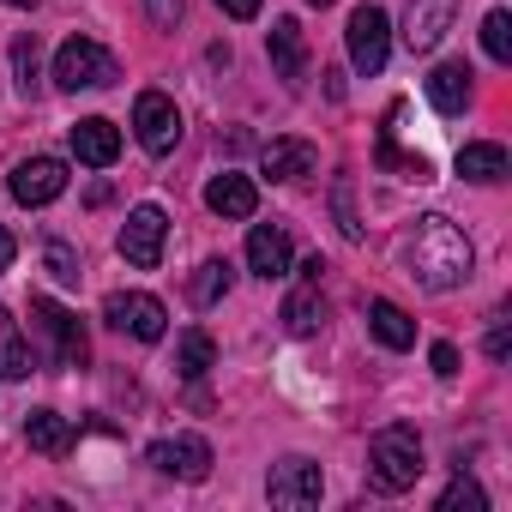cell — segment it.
<instances>
[{
    "instance_id": "52a82bcc",
    "label": "cell",
    "mask_w": 512,
    "mask_h": 512,
    "mask_svg": "<svg viewBox=\"0 0 512 512\" xmlns=\"http://www.w3.org/2000/svg\"><path fill=\"white\" fill-rule=\"evenodd\" d=\"M133 133H139V145H145L151 157H169V151L181 145V109H175L163 91H139V103H133Z\"/></svg>"
},
{
    "instance_id": "6da1fadb",
    "label": "cell",
    "mask_w": 512,
    "mask_h": 512,
    "mask_svg": "<svg viewBox=\"0 0 512 512\" xmlns=\"http://www.w3.org/2000/svg\"><path fill=\"white\" fill-rule=\"evenodd\" d=\"M404 266H410V278H416L422 290L446 296V290H458V284L470 278L476 253H470L464 229H458L452 217L434 211V217H422V223L410 229V241H404Z\"/></svg>"
},
{
    "instance_id": "cb8c5ba5",
    "label": "cell",
    "mask_w": 512,
    "mask_h": 512,
    "mask_svg": "<svg viewBox=\"0 0 512 512\" xmlns=\"http://www.w3.org/2000/svg\"><path fill=\"white\" fill-rule=\"evenodd\" d=\"M458 175L464 181H506V145H464L458 151Z\"/></svg>"
},
{
    "instance_id": "1f68e13d",
    "label": "cell",
    "mask_w": 512,
    "mask_h": 512,
    "mask_svg": "<svg viewBox=\"0 0 512 512\" xmlns=\"http://www.w3.org/2000/svg\"><path fill=\"white\" fill-rule=\"evenodd\" d=\"M145 7H151V19H157L163 31H169V25L181 19V0H145Z\"/></svg>"
},
{
    "instance_id": "4dcf8cb0",
    "label": "cell",
    "mask_w": 512,
    "mask_h": 512,
    "mask_svg": "<svg viewBox=\"0 0 512 512\" xmlns=\"http://www.w3.org/2000/svg\"><path fill=\"white\" fill-rule=\"evenodd\" d=\"M428 368H434L440 380H452V374H458V350H452V344H434V350H428Z\"/></svg>"
},
{
    "instance_id": "d4e9b609",
    "label": "cell",
    "mask_w": 512,
    "mask_h": 512,
    "mask_svg": "<svg viewBox=\"0 0 512 512\" xmlns=\"http://www.w3.org/2000/svg\"><path fill=\"white\" fill-rule=\"evenodd\" d=\"M187 296H193V308H211V302H223V296H229V260H205V266L193 272Z\"/></svg>"
},
{
    "instance_id": "4fadbf2b",
    "label": "cell",
    "mask_w": 512,
    "mask_h": 512,
    "mask_svg": "<svg viewBox=\"0 0 512 512\" xmlns=\"http://www.w3.org/2000/svg\"><path fill=\"white\" fill-rule=\"evenodd\" d=\"M247 266H253V278H284L290 272V235L278 229V223H253V235H247Z\"/></svg>"
},
{
    "instance_id": "5b68a950",
    "label": "cell",
    "mask_w": 512,
    "mask_h": 512,
    "mask_svg": "<svg viewBox=\"0 0 512 512\" xmlns=\"http://www.w3.org/2000/svg\"><path fill=\"white\" fill-rule=\"evenodd\" d=\"M103 320H109L115 332L139 338V344H157V338L169 332V308H163L157 296H145V290H115V296L103 302Z\"/></svg>"
},
{
    "instance_id": "484cf974",
    "label": "cell",
    "mask_w": 512,
    "mask_h": 512,
    "mask_svg": "<svg viewBox=\"0 0 512 512\" xmlns=\"http://www.w3.org/2000/svg\"><path fill=\"white\" fill-rule=\"evenodd\" d=\"M482 49H488V61H500V67L512 61V19H506L500 7L482 19Z\"/></svg>"
},
{
    "instance_id": "277c9868",
    "label": "cell",
    "mask_w": 512,
    "mask_h": 512,
    "mask_svg": "<svg viewBox=\"0 0 512 512\" xmlns=\"http://www.w3.org/2000/svg\"><path fill=\"white\" fill-rule=\"evenodd\" d=\"M31 326H37V338H49V356H55V368H85V362H91L85 326H79V314H67L61 302L37 296V302H31Z\"/></svg>"
},
{
    "instance_id": "836d02e7",
    "label": "cell",
    "mask_w": 512,
    "mask_h": 512,
    "mask_svg": "<svg viewBox=\"0 0 512 512\" xmlns=\"http://www.w3.org/2000/svg\"><path fill=\"white\" fill-rule=\"evenodd\" d=\"M217 7H223L229 19H253V13H260V0H217Z\"/></svg>"
},
{
    "instance_id": "2e32d148",
    "label": "cell",
    "mask_w": 512,
    "mask_h": 512,
    "mask_svg": "<svg viewBox=\"0 0 512 512\" xmlns=\"http://www.w3.org/2000/svg\"><path fill=\"white\" fill-rule=\"evenodd\" d=\"M73 157H79V163H91V169H109V163L121 157V127H115V121H103V115L79 121V127H73Z\"/></svg>"
},
{
    "instance_id": "30bf717a",
    "label": "cell",
    "mask_w": 512,
    "mask_h": 512,
    "mask_svg": "<svg viewBox=\"0 0 512 512\" xmlns=\"http://www.w3.org/2000/svg\"><path fill=\"white\" fill-rule=\"evenodd\" d=\"M145 458H151L163 476H181V482H205V476H211V446H205L199 434H169V440H157Z\"/></svg>"
},
{
    "instance_id": "9a60e30c",
    "label": "cell",
    "mask_w": 512,
    "mask_h": 512,
    "mask_svg": "<svg viewBox=\"0 0 512 512\" xmlns=\"http://www.w3.org/2000/svg\"><path fill=\"white\" fill-rule=\"evenodd\" d=\"M266 49H272L278 79H290V85H302V79H308V37H302V25H296V19H278V25H272V37H266Z\"/></svg>"
},
{
    "instance_id": "e0dca14e",
    "label": "cell",
    "mask_w": 512,
    "mask_h": 512,
    "mask_svg": "<svg viewBox=\"0 0 512 512\" xmlns=\"http://www.w3.org/2000/svg\"><path fill=\"white\" fill-rule=\"evenodd\" d=\"M314 163H320V151L308 139H272L266 157H260V169L272 181H302V175H314Z\"/></svg>"
},
{
    "instance_id": "4316f807",
    "label": "cell",
    "mask_w": 512,
    "mask_h": 512,
    "mask_svg": "<svg viewBox=\"0 0 512 512\" xmlns=\"http://www.w3.org/2000/svg\"><path fill=\"white\" fill-rule=\"evenodd\" d=\"M332 211H338L344 241H362V217H356V187H350V175H338V187H332Z\"/></svg>"
},
{
    "instance_id": "d6a6232c",
    "label": "cell",
    "mask_w": 512,
    "mask_h": 512,
    "mask_svg": "<svg viewBox=\"0 0 512 512\" xmlns=\"http://www.w3.org/2000/svg\"><path fill=\"white\" fill-rule=\"evenodd\" d=\"M488 362H506V320L488 326Z\"/></svg>"
},
{
    "instance_id": "7c38bea8",
    "label": "cell",
    "mask_w": 512,
    "mask_h": 512,
    "mask_svg": "<svg viewBox=\"0 0 512 512\" xmlns=\"http://www.w3.org/2000/svg\"><path fill=\"white\" fill-rule=\"evenodd\" d=\"M452 7H458V0H410V13H404L410 55H434L440 49V37L452 31Z\"/></svg>"
},
{
    "instance_id": "8fae6325",
    "label": "cell",
    "mask_w": 512,
    "mask_h": 512,
    "mask_svg": "<svg viewBox=\"0 0 512 512\" xmlns=\"http://www.w3.org/2000/svg\"><path fill=\"white\" fill-rule=\"evenodd\" d=\"M67 193V163L61 157H31L13 169V199L19 205H55Z\"/></svg>"
},
{
    "instance_id": "f1b7e54d",
    "label": "cell",
    "mask_w": 512,
    "mask_h": 512,
    "mask_svg": "<svg viewBox=\"0 0 512 512\" xmlns=\"http://www.w3.org/2000/svg\"><path fill=\"white\" fill-rule=\"evenodd\" d=\"M37 61H43L37 37H19V43H13V73H19V91H25V97L37 91Z\"/></svg>"
},
{
    "instance_id": "9c48e42d",
    "label": "cell",
    "mask_w": 512,
    "mask_h": 512,
    "mask_svg": "<svg viewBox=\"0 0 512 512\" xmlns=\"http://www.w3.org/2000/svg\"><path fill=\"white\" fill-rule=\"evenodd\" d=\"M320 488H326V476H320L314 458H284V464H272V476H266V494H272V506H284V512L314 506Z\"/></svg>"
},
{
    "instance_id": "83f0119b",
    "label": "cell",
    "mask_w": 512,
    "mask_h": 512,
    "mask_svg": "<svg viewBox=\"0 0 512 512\" xmlns=\"http://www.w3.org/2000/svg\"><path fill=\"white\" fill-rule=\"evenodd\" d=\"M458 506H464V512H482V506H488V494H482L464 470H458V476L446 482V494H440V512H458Z\"/></svg>"
},
{
    "instance_id": "f546056e",
    "label": "cell",
    "mask_w": 512,
    "mask_h": 512,
    "mask_svg": "<svg viewBox=\"0 0 512 512\" xmlns=\"http://www.w3.org/2000/svg\"><path fill=\"white\" fill-rule=\"evenodd\" d=\"M43 260H49V272H55L61 284H79V278H85V272H79V253H73L67 241H49V247H43Z\"/></svg>"
},
{
    "instance_id": "8d00e7d4",
    "label": "cell",
    "mask_w": 512,
    "mask_h": 512,
    "mask_svg": "<svg viewBox=\"0 0 512 512\" xmlns=\"http://www.w3.org/2000/svg\"><path fill=\"white\" fill-rule=\"evenodd\" d=\"M308 7H332V0H308Z\"/></svg>"
},
{
    "instance_id": "ac0fdd59",
    "label": "cell",
    "mask_w": 512,
    "mask_h": 512,
    "mask_svg": "<svg viewBox=\"0 0 512 512\" xmlns=\"http://www.w3.org/2000/svg\"><path fill=\"white\" fill-rule=\"evenodd\" d=\"M428 103H434L440 115H458V109L470 103V67H464V61H440V67L428 73Z\"/></svg>"
},
{
    "instance_id": "ba28073f",
    "label": "cell",
    "mask_w": 512,
    "mask_h": 512,
    "mask_svg": "<svg viewBox=\"0 0 512 512\" xmlns=\"http://www.w3.org/2000/svg\"><path fill=\"white\" fill-rule=\"evenodd\" d=\"M344 37H350V67H356V73H380V67H386V55H392V25H386L380 7H356Z\"/></svg>"
},
{
    "instance_id": "d590c367",
    "label": "cell",
    "mask_w": 512,
    "mask_h": 512,
    "mask_svg": "<svg viewBox=\"0 0 512 512\" xmlns=\"http://www.w3.org/2000/svg\"><path fill=\"white\" fill-rule=\"evenodd\" d=\"M7 7H37V0H7Z\"/></svg>"
},
{
    "instance_id": "8992f818",
    "label": "cell",
    "mask_w": 512,
    "mask_h": 512,
    "mask_svg": "<svg viewBox=\"0 0 512 512\" xmlns=\"http://www.w3.org/2000/svg\"><path fill=\"white\" fill-rule=\"evenodd\" d=\"M163 241H169V217L157 205H133L127 223H121V260L139 266V272H151L163 260Z\"/></svg>"
},
{
    "instance_id": "d6986e66",
    "label": "cell",
    "mask_w": 512,
    "mask_h": 512,
    "mask_svg": "<svg viewBox=\"0 0 512 512\" xmlns=\"http://www.w3.org/2000/svg\"><path fill=\"white\" fill-rule=\"evenodd\" d=\"M368 332H374L386 350H410V344H416V320H410L398 302H386V296L368 302Z\"/></svg>"
},
{
    "instance_id": "7402d4cb",
    "label": "cell",
    "mask_w": 512,
    "mask_h": 512,
    "mask_svg": "<svg viewBox=\"0 0 512 512\" xmlns=\"http://www.w3.org/2000/svg\"><path fill=\"white\" fill-rule=\"evenodd\" d=\"M211 362H217V344H211V332H181L175 338V374L181 380H199V374H211Z\"/></svg>"
},
{
    "instance_id": "7a4b0ae2",
    "label": "cell",
    "mask_w": 512,
    "mask_h": 512,
    "mask_svg": "<svg viewBox=\"0 0 512 512\" xmlns=\"http://www.w3.org/2000/svg\"><path fill=\"white\" fill-rule=\"evenodd\" d=\"M368 476H374L380 494H404V488H416V476H422V434H416L410 422L380 428L374 446H368Z\"/></svg>"
},
{
    "instance_id": "603a6c76",
    "label": "cell",
    "mask_w": 512,
    "mask_h": 512,
    "mask_svg": "<svg viewBox=\"0 0 512 512\" xmlns=\"http://www.w3.org/2000/svg\"><path fill=\"white\" fill-rule=\"evenodd\" d=\"M31 374V344L19 332V320L0 308V380H25Z\"/></svg>"
},
{
    "instance_id": "3957f363",
    "label": "cell",
    "mask_w": 512,
    "mask_h": 512,
    "mask_svg": "<svg viewBox=\"0 0 512 512\" xmlns=\"http://www.w3.org/2000/svg\"><path fill=\"white\" fill-rule=\"evenodd\" d=\"M115 79H121V61H115L103 43L67 37V43L55 49V85H61V91H103V85H115Z\"/></svg>"
},
{
    "instance_id": "5bb4252c",
    "label": "cell",
    "mask_w": 512,
    "mask_h": 512,
    "mask_svg": "<svg viewBox=\"0 0 512 512\" xmlns=\"http://www.w3.org/2000/svg\"><path fill=\"white\" fill-rule=\"evenodd\" d=\"M205 205H211L217 217H235V223H247L253 211H260V187H253L247 175H235V169H223V175H211V187H205Z\"/></svg>"
},
{
    "instance_id": "e575fe53",
    "label": "cell",
    "mask_w": 512,
    "mask_h": 512,
    "mask_svg": "<svg viewBox=\"0 0 512 512\" xmlns=\"http://www.w3.org/2000/svg\"><path fill=\"white\" fill-rule=\"evenodd\" d=\"M19 260V241H13V229H0V272H7Z\"/></svg>"
},
{
    "instance_id": "44dd1931",
    "label": "cell",
    "mask_w": 512,
    "mask_h": 512,
    "mask_svg": "<svg viewBox=\"0 0 512 512\" xmlns=\"http://www.w3.org/2000/svg\"><path fill=\"white\" fill-rule=\"evenodd\" d=\"M320 320H326V302H320V278H308L290 302H284V326H290V338H314L320 332Z\"/></svg>"
},
{
    "instance_id": "ffe728a7",
    "label": "cell",
    "mask_w": 512,
    "mask_h": 512,
    "mask_svg": "<svg viewBox=\"0 0 512 512\" xmlns=\"http://www.w3.org/2000/svg\"><path fill=\"white\" fill-rule=\"evenodd\" d=\"M25 440H31L37 452H49V458H67L79 434H73L67 416H55V410H31V416H25Z\"/></svg>"
}]
</instances>
